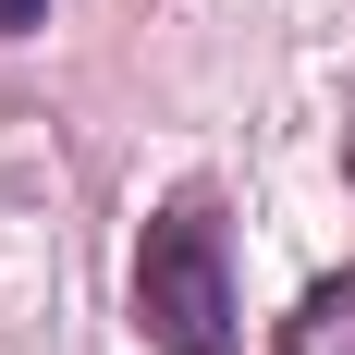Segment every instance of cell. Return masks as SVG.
I'll return each mask as SVG.
<instances>
[{
	"mask_svg": "<svg viewBox=\"0 0 355 355\" xmlns=\"http://www.w3.org/2000/svg\"><path fill=\"white\" fill-rule=\"evenodd\" d=\"M135 331L159 355H233V245L196 196H172L135 245Z\"/></svg>",
	"mask_w": 355,
	"mask_h": 355,
	"instance_id": "obj_1",
	"label": "cell"
},
{
	"mask_svg": "<svg viewBox=\"0 0 355 355\" xmlns=\"http://www.w3.org/2000/svg\"><path fill=\"white\" fill-rule=\"evenodd\" d=\"M37 12H49V0H0V49H12V37H25Z\"/></svg>",
	"mask_w": 355,
	"mask_h": 355,
	"instance_id": "obj_2",
	"label": "cell"
},
{
	"mask_svg": "<svg viewBox=\"0 0 355 355\" xmlns=\"http://www.w3.org/2000/svg\"><path fill=\"white\" fill-rule=\"evenodd\" d=\"M343 184H355V135H343Z\"/></svg>",
	"mask_w": 355,
	"mask_h": 355,
	"instance_id": "obj_3",
	"label": "cell"
}]
</instances>
